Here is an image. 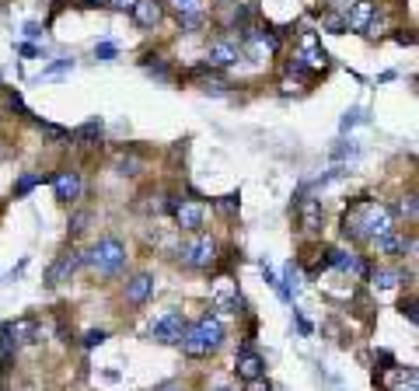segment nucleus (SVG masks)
I'll use <instances>...</instances> for the list:
<instances>
[{"mask_svg": "<svg viewBox=\"0 0 419 391\" xmlns=\"http://www.w3.org/2000/svg\"><path fill=\"white\" fill-rule=\"evenodd\" d=\"M377 248H381L384 255H406V248H413V241H406V238H398V234L391 231V234L377 238Z\"/></svg>", "mask_w": 419, "mask_h": 391, "instance_id": "17", "label": "nucleus"}, {"mask_svg": "<svg viewBox=\"0 0 419 391\" xmlns=\"http://www.w3.org/2000/svg\"><path fill=\"white\" fill-rule=\"evenodd\" d=\"M84 227H87V214H77V217H74V234L84 231Z\"/></svg>", "mask_w": 419, "mask_h": 391, "instance_id": "27", "label": "nucleus"}, {"mask_svg": "<svg viewBox=\"0 0 419 391\" xmlns=\"http://www.w3.org/2000/svg\"><path fill=\"white\" fill-rule=\"evenodd\" d=\"M94 56H98V60H112V56H116V45H112V43H98V45H94Z\"/></svg>", "mask_w": 419, "mask_h": 391, "instance_id": "23", "label": "nucleus"}, {"mask_svg": "<svg viewBox=\"0 0 419 391\" xmlns=\"http://www.w3.org/2000/svg\"><path fill=\"white\" fill-rule=\"evenodd\" d=\"M374 11H377L374 0H353L342 21H346V28H349V32H367V28H371V18H374Z\"/></svg>", "mask_w": 419, "mask_h": 391, "instance_id": "7", "label": "nucleus"}, {"mask_svg": "<svg viewBox=\"0 0 419 391\" xmlns=\"http://www.w3.org/2000/svg\"><path fill=\"white\" fill-rule=\"evenodd\" d=\"M91 4H109V0H91Z\"/></svg>", "mask_w": 419, "mask_h": 391, "instance_id": "31", "label": "nucleus"}, {"mask_svg": "<svg viewBox=\"0 0 419 391\" xmlns=\"http://www.w3.org/2000/svg\"><path fill=\"white\" fill-rule=\"evenodd\" d=\"M4 336H7L4 346H11V343H14V346H25V343H36V339H39V329H36L32 318H18V321H11V325L4 329Z\"/></svg>", "mask_w": 419, "mask_h": 391, "instance_id": "9", "label": "nucleus"}, {"mask_svg": "<svg viewBox=\"0 0 419 391\" xmlns=\"http://www.w3.org/2000/svg\"><path fill=\"white\" fill-rule=\"evenodd\" d=\"M251 385H255V388H251V391H266V388H262V385H259V381H251Z\"/></svg>", "mask_w": 419, "mask_h": 391, "instance_id": "30", "label": "nucleus"}, {"mask_svg": "<svg viewBox=\"0 0 419 391\" xmlns=\"http://www.w3.org/2000/svg\"><path fill=\"white\" fill-rule=\"evenodd\" d=\"M185 318L182 314H165V318H158L154 321V329H151V336H154V343H161V346H178L182 343V336H185Z\"/></svg>", "mask_w": 419, "mask_h": 391, "instance_id": "6", "label": "nucleus"}, {"mask_svg": "<svg viewBox=\"0 0 419 391\" xmlns=\"http://www.w3.org/2000/svg\"><path fill=\"white\" fill-rule=\"evenodd\" d=\"M220 343H224V325H220V318L207 314V318H200L196 325L185 329V336H182L178 346H182L185 356H210Z\"/></svg>", "mask_w": 419, "mask_h": 391, "instance_id": "2", "label": "nucleus"}, {"mask_svg": "<svg viewBox=\"0 0 419 391\" xmlns=\"http://www.w3.org/2000/svg\"><path fill=\"white\" fill-rule=\"evenodd\" d=\"M161 4L158 0H136V7H133V18H136V25L140 28H154L158 21H161Z\"/></svg>", "mask_w": 419, "mask_h": 391, "instance_id": "15", "label": "nucleus"}, {"mask_svg": "<svg viewBox=\"0 0 419 391\" xmlns=\"http://www.w3.org/2000/svg\"><path fill=\"white\" fill-rule=\"evenodd\" d=\"M234 370H238V378H241V381H259L266 367H262V356H259V353H255L251 346H245L241 353H238V363H234Z\"/></svg>", "mask_w": 419, "mask_h": 391, "instance_id": "11", "label": "nucleus"}, {"mask_svg": "<svg viewBox=\"0 0 419 391\" xmlns=\"http://www.w3.org/2000/svg\"><path fill=\"white\" fill-rule=\"evenodd\" d=\"M342 231L349 238H360V241H377V238L395 231V214L374 199H357L342 217Z\"/></svg>", "mask_w": 419, "mask_h": 391, "instance_id": "1", "label": "nucleus"}, {"mask_svg": "<svg viewBox=\"0 0 419 391\" xmlns=\"http://www.w3.org/2000/svg\"><path fill=\"white\" fill-rule=\"evenodd\" d=\"M81 265H84V252H63L60 259L49 265V272H45V283H49V287H56V283H63V280H67L74 269H81Z\"/></svg>", "mask_w": 419, "mask_h": 391, "instance_id": "8", "label": "nucleus"}, {"mask_svg": "<svg viewBox=\"0 0 419 391\" xmlns=\"http://www.w3.org/2000/svg\"><path fill=\"white\" fill-rule=\"evenodd\" d=\"M53 189H56V196L63 199V203H74V199H81V175L74 172H60L53 178Z\"/></svg>", "mask_w": 419, "mask_h": 391, "instance_id": "14", "label": "nucleus"}, {"mask_svg": "<svg viewBox=\"0 0 419 391\" xmlns=\"http://www.w3.org/2000/svg\"><path fill=\"white\" fill-rule=\"evenodd\" d=\"M168 4H171L178 14H189V11H196V4H200V0H168Z\"/></svg>", "mask_w": 419, "mask_h": 391, "instance_id": "24", "label": "nucleus"}, {"mask_svg": "<svg viewBox=\"0 0 419 391\" xmlns=\"http://www.w3.org/2000/svg\"><path fill=\"white\" fill-rule=\"evenodd\" d=\"M238 60V45L227 43V39H217L210 45V67H231Z\"/></svg>", "mask_w": 419, "mask_h": 391, "instance_id": "16", "label": "nucleus"}, {"mask_svg": "<svg viewBox=\"0 0 419 391\" xmlns=\"http://www.w3.org/2000/svg\"><path fill=\"white\" fill-rule=\"evenodd\" d=\"M203 217H207V210H203V203H178L175 206V224L182 227V231H200L203 227Z\"/></svg>", "mask_w": 419, "mask_h": 391, "instance_id": "10", "label": "nucleus"}, {"mask_svg": "<svg viewBox=\"0 0 419 391\" xmlns=\"http://www.w3.org/2000/svg\"><path fill=\"white\" fill-rule=\"evenodd\" d=\"M325 67H329V53L318 45V39L311 32L300 35V56L293 60V70L304 74V70H325Z\"/></svg>", "mask_w": 419, "mask_h": 391, "instance_id": "5", "label": "nucleus"}, {"mask_svg": "<svg viewBox=\"0 0 419 391\" xmlns=\"http://www.w3.org/2000/svg\"><path fill=\"white\" fill-rule=\"evenodd\" d=\"M178 259L185 262L189 269H207L210 262L217 259V241H213L210 234H196L192 241H185V245L178 248Z\"/></svg>", "mask_w": 419, "mask_h": 391, "instance_id": "4", "label": "nucleus"}, {"mask_svg": "<svg viewBox=\"0 0 419 391\" xmlns=\"http://www.w3.org/2000/svg\"><path fill=\"white\" fill-rule=\"evenodd\" d=\"M39 32H42V28H39V25H36V21H28V25H25V35H28V39H36Z\"/></svg>", "mask_w": 419, "mask_h": 391, "instance_id": "28", "label": "nucleus"}, {"mask_svg": "<svg viewBox=\"0 0 419 391\" xmlns=\"http://www.w3.org/2000/svg\"><path fill=\"white\" fill-rule=\"evenodd\" d=\"M84 262H91L98 272H105V276H116L119 269H123V262H126V248H123V241L119 238H102L87 255H84Z\"/></svg>", "mask_w": 419, "mask_h": 391, "instance_id": "3", "label": "nucleus"}, {"mask_svg": "<svg viewBox=\"0 0 419 391\" xmlns=\"http://www.w3.org/2000/svg\"><path fill=\"white\" fill-rule=\"evenodd\" d=\"M402 314H406L409 321H416V304H402Z\"/></svg>", "mask_w": 419, "mask_h": 391, "instance_id": "29", "label": "nucleus"}, {"mask_svg": "<svg viewBox=\"0 0 419 391\" xmlns=\"http://www.w3.org/2000/svg\"><path fill=\"white\" fill-rule=\"evenodd\" d=\"M109 7H112V11H133L136 0H109Z\"/></svg>", "mask_w": 419, "mask_h": 391, "instance_id": "25", "label": "nucleus"}, {"mask_svg": "<svg viewBox=\"0 0 419 391\" xmlns=\"http://www.w3.org/2000/svg\"><path fill=\"white\" fill-rule=\"evenodd\" d=\"M398 283V276L391 272V269H381V272H374V287L377 290H391Z\"/></svg>", "mask_w": 419, "mask_h": 391, "instance_id": "19", "label": "nucleus"}, {"mask_svg": "<svg viewBox=\"0 0 419 391\" xmlns=\"http://www.w3.org/2000/svg\"><path fill=\"white\" fill-rule=\"evenodd\" d=\"M109 339V332H102V329H91L87 336H84V346H102Z\"/></svg>", "mask_w": 419, "mask_h": 391, "instance_id": "20", "label": "nucleus"}, {"mask_svg": "<svg viewBox=\"0 0 419 391\" xmlns=\"http://www.w3.org/2000/svg\"><path fill=\"white\" fill-rule=\"evenodd\" d=\"M217 391H227V388H217Z\"/></svg>", "mask_w": 419, "mask_h": 391, "instance_id": "32", "label": "nucleus"}, {"mask_svg": "<svg viewBox=\"0 0 419 391\" xmlns=\"http://www.w3.org/2000/svg\"><path fill=\"white\" fill-rule=\"evenodd\" d=\"M297 214H300V224H304V231H322V220H325V214H322V203L318 199H311V196H304V199H297Z\"/></svg>", "mask_w": 419, "mask_h": 391, "instance_id": "12", "label": "nucleus"}, {"mask_svg": "<svg viewBox=\"0 0 419 391\" xmlns=\"http://www.w3.org/2000/svg\"><path fill=\"white\" fill-rule=\"evenodd\" d=\"M70 67H74L70 60H60V63H53V67H49V74H63V70H70Z\"/></svg>", "mask_w": 419, "mask_h": 391, "instance_id": "26", "label": "nucleus"}, {"mask_svg": "<svg viewBox=\"0 0 419 391\" xmlns=\"http://www.w3.org/2000/svg\"><path fill=\"white\" fill-rule=\"evenodd\" d=\"M154 290V276L151 272H136L133 280H126V301L129 304H143Z\"/></svg>", "mask_w": 419, "mask_h": 391, "instance_id": "13", "label": "nucleus"}, {"mask_svg": "<svg viewBox=\"0 0 419 391\" xmlns=\"http://www.w3.org/2000/svg\"><path fill=\"white\" fill-rule=\"evenodd\" d=\"M171 391H178V388H171Z\"/></svg>", "mask_w": 419, "mask_h": 391, "instance_id": "33", "label": "nucleus"}, {"mask_svg": "<svg viewBox=\"0 0 419 391\" xmlns=\"http://www.w3.org/2000/svg\"><path fill=\"white\" fill-rule=\"evenodd\" d=\"M398 214L409 220V224H416V217H419V206H416V192H409V196H402L398 199Z\"/></svg>", "mask_w": 419, "mask_h": 391, "instance_id": "18", "label": "nucleus"}, {"mask_svg": "<svg viewBox=\"0 0 419 391\" xmlns=\"http://www.w3.org/2000/svg\"><path fill=\"white\" fill-rule=\"evenodd\" d=\"M325 32H335V35L346 32V21H342L339 14H329V18H325Z\"/></svg>", "mask_w": 419, "mask_h": 391, "instance_id": "21", "label": "nucleus"}, {"mask_svg": "<svg viewBox=\"0 0 419 391\" xmlns=\"http://www.w3.org/2000/svg\"><path fill=\"white\" fill-rule=\"evenodd\" d=\"M39 182H42V178H36V175H25V178L18 182V189H14V192H18V196H25V192H28V189H36Z\"/></svg>", "mask_w": 419, "mask_h": 391, "instance_id": "22", "label": "nucleus"}]
</instances>
